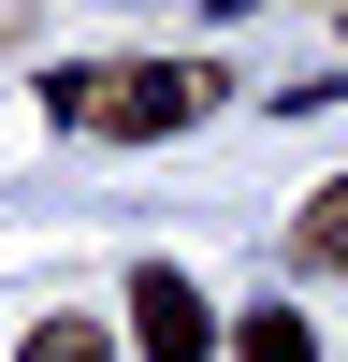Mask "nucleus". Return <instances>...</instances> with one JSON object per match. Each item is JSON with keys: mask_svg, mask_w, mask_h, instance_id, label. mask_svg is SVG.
Instances as JSON below:
<instances>
[{"mask_svg": "<svg viewBox=\"0 0 348 362\" xmlns=\"http://www.w3.org/2000/svg\"><path fill=\"white\" fill-rule=\"evenodd\" d=\"M203 102H218L203 58H73V73H44V116L58 131H102V145H160Z\"/></svg>", "mask_w": 348, "mask_h": 362, "instance_id": "nucleus-1", "label": "nucleus"}, {"mask_svg": "<svg viewBox=\"0 0 348 362\" xmlns=\"http://www.w3.org/2000/svg\"><path fill=\"white\" fill-rule=\"evenodd\" d=\"M131 334H145V362H203L218 319H203V290L174 276V261H145V276H131Z\"/></svg>", "mask_w": 348, "mask_h": 362, "instance_id": "nucleus-2", "label": "nucleus"}, {"mask_svg": "<svg viewBox=\"0 0 348 362\" xmlns=\"http://www.w3.org/2000/svg\"><path fill=\"white\" fill-rule=\"evenodd\" d=\"M290 261H305V276H348V174H334V189H305V218H290Z\"/></svg>", "mask_w": 348, "mask_h": 362, "instance_id": "nucleus-3", "label": "nucleus"}, {"mask_svg": "<svg viewBox=\"0 0 348 362\" xmlns=\"http://www.w3.org/2000/svg\"><path fill=\"white\" fill-rule=\"evenodd\" d=\"M232 362H319V334L290 305H247V319H232Z\"/></svg>", "mask_w": 348, "mask_h": 362, "instance_id": "nucleus-4", "label": "nucleus"}, {"mask_svg": "<svg viewBox=\"0 0 348 362\" xmlns=\"http://www.w3.org/2000/svg\"><path fill=\"white\" fill-rule=\"evenodd\" d=\"M15 362H116V334H102V319H29Z\"/></svg>", "mask_w": 348, "mask_h": 362, "instance_id": "nucleus-5", "label": "nucleus"}]
</instances>
